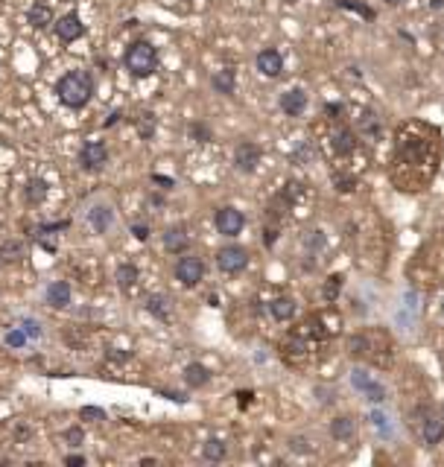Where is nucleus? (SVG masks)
Returning a JSON list of instances; mask_svg holds the SVG:
<instances>
[{
	"label": "nucleus",
	"instance_id": "33",
	"mask_svg": "<svg viewBox=\"0 0 444 467\" xmlns=\"http://www.w3.org/2000/svg\"><path fill=\"white\" fill-rule=\"evenodd\" d=\"M333 3H336L339 9H351V12H356V15L374 21V9H368V6H363V3H354V0H333Z\"/></svg>",
	"mask_w": 444,
	"mask_h": 467
},
{
	"label": "nucleus",
	"instance_id": "43",
	"mask_svg": "<svg viewBox=\"0 0 444 467\" xmlns=\"http://www.w3.org/2000/svg\"><path fill=\"white\" fill-rule=\"evenodd\" d=\"M120 120H123V112H120V108H114V112H111V114L105 117L103 126H105V129H111V126H114V123H120Z\"/></svg>",
	"mask_w": 444,
	"mask_h": 467
},
{
	"label": "nucleus",
	"instance_id": "22",
	"mask_svg": "<svg viewBox=\"0 0 444 467\" xmlns=\"http://www.w3.org/2000/svg\"><path fill=\"white\" fill-rule=\"evenodd\" d=\"M138 278H141V272H138V266H132V263L117 266V272H114V280L123 292H132L134 287H138Z\"/></svg>",
	"mask_w": 444,
	"mask_h": 467
},
{
	"label": "nucleus",
	"instance_id": "46",
	"mask_svg": "<svg viewBox=\"0 0 444 467\" xmlns=\"http://www.w3.org/2000/svg\"><path fill=\"white\" fill-rule=\"evenodd\" d=\"M237 397H240V409H245V406L252 403V397H254V395H252V391H240Z\"/></svg>",
	"mask_w": 444,
	"mask_h": 467
},
{
	"label": "nucleus",
	"instance_id": "5",
	"mask_svg": "<svg viewBox=\"0 0 444 467\" xmlns=\"http://www.w3.org/2000/svg\"><path fill=\"white\" fill-rule=\"evenodd\" d=\"M108 164V146L103 141H88L79 149V167L82 173H103Z\"/></svg>",
	"mask_w": 444,
	"mask_h": 467
},
{
	"label": "nucleus",
	"instance_id": "19",
	"mask_svg": "<svg viewBox=\"0 0 444 467\" xmlns=\"http://www.w3.org/2000/svg\"><path fill=\"white\" fill-rule=\"evenodd\" d=\"M330 141H333V152H336V155H351L356 149V138H354V132L348 126H336V129H333Z\"/></svg>",
	"mask_w": 444,
	"mask_h": 467
},
{
	"label": "nucleus",
	"instance_id": "20",
	"mask_svg": "<svg viewBox=\"0 0 444 467\" xmlns=\"http://www.w3.org/2000/svg\"><path fill=\"white\" fill-rule=\"evenodd\" d=\"M211 88L216 94H222V96H234V91H237V73H234L231 68L216 70L211 76Z\"/></svg>",
	"mask_w": 444,
	"mask_h": 467
},
{
	"label": "nucleus",
	"instance_id": "27",
	"mask_svg": "<svg viewBox=\"0 0 444 467\" xmlns=\"http://www.w3.org/2000/svg\"><path fill=\"white\" fill-rule=\"evenodd\" d=\"M225 453H228V447H225V441L222 438H208L202 444V459L205 461H222L225 459Z\"/></svg>",
	"mask_w": 444,
	"mask_h": 467
},
{
	"label": "nucleus",
	"instance_id": "13",
	"mask_svg": "<svg viewBox=\"0 0 444 467\" xmlns=\"http://www.w3.org/2000/svg\"><path fill=\"white\" fill-rule=\"evenodd\" d=\"M44 301H47V307H53V310H68L73 301L70 284L68 280H53V284L44 289Z\"/></svg>",
	"mask_w": 444,
	"mask_h": 467
},
{
	"label": "nucleus",
	"instance_id": "14",
	"mask_svg": "<svg viewBox=\"0 0 444 467\" xmlns=\"http://www.w3.org/2000/svg\"><path fill=\"white\" fill-rule=\"evenodd\" d=\"M27 23L32 30H47L56 23V12L50 3H44V0H35V3L27 9Z\"/></svg>",
	"mask_w": 444,
	"mask_h": 467
},
{
	"label": "nucleus",
	"instance_id": "40",
	"mask_svg": "<svg viewBox=\"0 0 444 467\" xmlns=\"http://www.w3.org/2000/svg\"><path fill=\"white\" fill-rule=\"evenodd\" d=\"M132 234H134V240L146 242V240H150V225H141V222H134V225H132Z\"/></svg>",
	"mask_w": 444,
	"mask_h": 467
},
{
	"label": "nucleus",
	"instance_id": "18",
	"mask_svg": "<svg viewBox=\"0 0 444 467\" xmlns=\"http://www.w3.org/2000/svg\"><path fill=\"white\" fill-rule=\"evenodd\" d=\"M330 438L333 441H354L356 438V421L354 415H336L330 421Z\"/></svg>",
	"mask_w": 444,
	"mask_h": 467
},
{
	"label": "nucleus",
	"instance_id": "23",
	"mask_svg": "<svg viewBox=\"0 0 444 467\" xmlns=\"http://www.w3.org/2000/svg\"><path fill=\"white\" fill-rule=\"evenodd\" d=\"M27 257V249H23L21 240H3L0 242V263H21Z\"/></svg>",
	"mask_w": 444,
	"mask_h": 467
},
{
	"label": "nucleus",
	"instance_id": "37",
	"mask_svg": "<svg viewBox=\"0 0 444 467\" xmlns=\"http://www.w3.org/2000/svg\"><path fill=\"white\" fill-rule=\"evenodd\" d=\"M79 417H85V421H105V412L100 406H82Z\"/></svg>",
	"mask_w": 444,
	"mask_h": 467
},
{
	"label": "nucleus",
	"instance_id": "47",
	"mask_svg": "<svg viewBox=\"0 0 444 467\" xmlns=\"http://www.w3.org/2000/svg\"><path fill=\"white\" fill-rule=\"evenodd\" d=\"M430 9H433V12H438V9H444V0H430Z\"/></svg>",
	"mask_w": 444,
	"mask_h": 467
},
{
	"label": "nucleus",
	"instance_id": "17",
	"mask_svg": "<svg viewBox=\"0 0 444 467\" xmlns=\"http://www.w3.org/2000/svg\"><path fill=\"white\" fill-rule=\"evenodd\" d=\"M50 196V181L47 178H30L27 184H23V202H27L30 207H39V205H44V199Z\"/></svg>",
	"mask_w": 444,
	"mask_h": 467
},
{
	"label": "nucleus",
	"instance_id": "12",
	"mask_svg": "<svg viewBox=\"0 0 444 467\" xmlns=\"http://www.w3.org/2000/svg\"><path fill=\"white\" fill-rule=\"evenodd\" d=\"M254 65H257V70H261L266 79H278L281 73H283V56L275 50V47H266V50L257 53Z\"/></svg>",
	"mask_w": 444,
	"mask_h": 467
},
{
	"label": "nucleus",
	"instance_id": "8",
	"mask_svg": "<svg viewBox=\"0 0 444 467\" xmlns=\"http://www.w3.org/2000/svg\"><path fill=\"white\" fill-rule=\"evenodd\" d=\"M202 278H205V263L199 260V257L184 254L176 263V280L181 287H196V284H202Z\"/></svg>",
	"mask_w": 444,
	"mask_h": 467
},
{
	"label": "nucleus",
	"instance_id": "6",
	"mask_svg": "<svg viewBox=\"0 0 444 467\" xmlns=\"http://www.w3.org/2000/svg\"><path fill=\"white\" fill-rule=\"evenodd\" d=\"M216 266L225 275H240L245 266H249V251L243 245H222L216 251Z\"/></svg>",
	"mask_w": 444,
	"mask_h": 467
},
{
	"label": "nucleus",
	"instance_id": "4",
	"mask_svg": "<svg viewBox=\"0 0 444 467\" xmlns=\"http://www.w3.org/2000/svg\"><path fill=\"white\" fill-rule=\"evenodd\" d=\"M114 219H117L114 205H111L108 199H97L85 207V222H88V228L94 234H108L111 228H114Z\"/></svg>",
	"mask_w": 444,
	"mask_h": 467
},
{
	"label": "nucleus",
	"instance_id": "31",
	"mask_svg": "<svg viewBox=\"0 0 444 467\" xmlns=\"http://www.w3.org/2000/svg\"><path fill=\"white\" fill-rule=\"evenodd\" d=\"M68 228H70V219H61V222H50V225H35L30 237L41 240L44 234H56V231H68Z\"/></svg>",
	"mask_w": 444,
	"mask_h": 467
},
{
	"label": "nucleus",
	"instance_id": "15",
	"mask_svg": "<svg viewBox=\"0 0 444 467\" xmlns=\"http://www.w3.org/2000/svg\"><path fill=\"white\" fill-rule=\"evenodd\" d=\"M421 438H424V444H427V447L441 444V438H444V421H441V417H438L436 412H430V409H424Z\"/></svg>",
	"mask_w": 444,
	"mask_h": 467
},
{
	"label": "nucleus",
	"instance_id": "39",
	"mask_svg": "<svg viewBox=\"0 0 444 467\" xmlns=\"http://www.w3.org/2000/svg\"><path fill=\"white\" fill-rule=\"evenodd\" d=\"M342 284V278L339 275H333L327 278V287H325V298H336V287Z\"/></svg>",
	"mask_w": 444,
	"mask_h": 467
},
{
	"label": "nucleus",
	"instance_id": "49",
	"mask_svg": "<svg viewBox=\"0 0 444 467\" xmlns=\"http://www.w3.org/2000/svg\"><path fill=\"white\" fill-rule=\"evenodd\" d=\"M441 313H444V301H441Z\"/></svg>",
	"mask_w": 444,
	"mask_h": 467
},
{
	"label": "nucleus",
	"instance_id": "7",
	"mask_svg": "<svg viewBox=\"0 0 444 467\" xmlns=\"http://www.w3.org/2000/svg\"><path fill=\"white\" fill-rule=\"evenodd\" d=\"M53 32H56V39L61 44H73V41H79L85 35V23H82V18L77 15V12H68V15L56 18Z\"/></svg>",
	"mask_w": 444,
	"mask_h": 467
},
{
	"label": "nucleus",
	"instance_id": "50",
	"mask_svg": "<svg viewBox=\"0 0 444 467\" xmlns=\"http://www.w3.org/2000/svg\"><path fill=\"white\" fill-rule=\"evenodd\" d=\"M287 3H295V0H287Z\"/></svg>",
	"mask_w": 444,
	"mask_h": 467
},
{
	"label": "nucleus",
	"instance_id": "32",
	"mask_svg": "<svg viewBox=\"0 0 444 467\" xmlns=\"http://www.w3.org/2000/svg\"><path fill=\"white\" fill-rule=\"evenodd\" d=\"M188 134H190V141H196V143H208V141H211V129H208L205 123H199V120L190 123Z\"/></svg>",
	"mask_w": 444,
	"mask_h": 467
},
{
	"label": "nucleus",
	"instance_id": "10",
	"mask_svg": "<svg viewBox=\"0 0 444 467\" xmlns=\"http://www.w3.org/2000/svg\"><path fill=\"white\" fill-rule=\"evenodd\" d=\"M261 146L254 141H243L237 143V149H234V164H237L240 173H254L257 164H261Z\"/></svg>",
	"mask_w": 444,
	"mask_h": 467
},
{
	"label": "nucleus",
	"instance_id": "29",
	"mask_svg": "<svg viewBox=\"0 0 444 467\" xmlns=\"http://www.w3.org/2000/svg\"><path fill=\"white\" fill-rule=\"evenodd\" d=\"M3 345H6V348H15V351H18V348H27V345H30L27 330H23L21 324H18V327H9L6 336H3Z\"/></svg>",
	"mask_w": 444,
	"mask_h": 467
},
{
	"label": "nucleus",
	"instance_id": "44",
	"mask_svg": "<svg viewBox=\"0 0 444 467\" xmlns=\"http://www.w3.org/2000/svg\"><path fill=\"white\" fill-rule=\"evenodd\" d=\"M275 240H278V231H275V228H266V237H263L266 249H272V245H275Z\"/></svg>",
	"mask_w": 444,
	"mask_h": 467
},
{
	"label": "nucleus",
	"instance_id": "3",
	"mask_svg": "<svg viewBox=\"0 0 444 467\" xmlns=\"http://www.w3.org/2000/svg\"><path fill=\"white\" fill-rule=\"evenodd\" d=\"M123 68H126L129 76H134V79L152 76V73L158 70V50H155V44L146 41V39L132 41L126 47V53H123Z\"/></svg>",
	"mask_w": 444,
	"mask_h": 467
},
{
	"label": "nucleus",
	"instance_id": "30",
	"mask_svg": "<svg viewBox=\"0 0 444 467\" xmlns=\"http://www.w3.org/2000/svg\"><path fill=\"white\" fill-rule=\"evenodd\" d=\"M372 383H374V377L368 374V371H363V368H354V371H351V386L360 391V395H363V391L372 386Z\"/></svg>",
	"mask_w": 444,
	"mask_h": 467
},
{
	"label": "nucleus",
	"instance_id": "38",
	"mask_svg": "<svg viewBox=\"0 0 444 467\" xmlns=\"http://www.w3.org/2000/svg\"><path fill=\"white\" fill-rule=\"evenodd\" d=\"M333 184H336V190H339V193H351L356 181H354L351 176H333Z\"/></svg>",
	"mask_w": 444,
	"mask_h": 467
},
{
	"label": "nucleus",
	"instance_id": "35",
	"mask_svg": "<svg viewBox=\"0 0 444 467\" xmlns=\"http://www.w3.org/2000/svg\"><path fill=\"white\" fill-rule=\"evenodd\" d=\"M304 242H307V251H319L325 245V231H310Z\"/></svg>",
	"mask_w": 444,
	"mask_h": 467
},
{
	"label": "nucleus",
	"instance_id": "2",
	"mask_svg": "<svg viewBox=\"0 0 444 467\" xmlns=\"http://www.w3.org/2000/svg\"><path fill=\"white\" fill-rule=\"evenodd\" d=\"M56 96H59L61 105L73 108V112L85 108L91 103V96H94L91 70H68V73H61L59 82H56Z\"/></svg>",
	"mask_w": 444,
	"mask_h": 467
},
{
	"label": "nucleus",
	"instance_id": "16",
	"mask_svg": "<svg viewBox=\"0 0 444 467\" xmlns=\"http://www.w3.org/2000/svg\"><path fill=\"white\" fill-rule=\"evenodd\" d=\"M190 249V234L184 225H172L164 231V251L170 254H184Z\"/></svg>",
	"mask_w": 444,
	"mask_h": 467
},
{
	"label": "nucleus",
	"instance_id": "1",
	"mask_svg": "<svg viewBox=\"0 0 444 467\" xmlns=\"http://www.w3.org/2000/svg\"><path fill=\"white\" fill-rule=\"evenodd\" d=\"M436 169H438V132L427 126L424 138H406V132L401 126L392 181L398 184L403 193H418L430 184V178L436 176Z\"/></svg>",
	"mask_w": 444,
	"mask_h": 467
},
{
	"label": "nucleus",
	"instance_id": "48",
	"mask_svg": "<svg viewBox=\"0 0 444 467\" xmlns=\"http://www.w3.org/2000/svg\"><path fill=\"white\" fill-rule=\"evenodd\" d=\"M383 3H386V6H401L403 0H383Z\"/></svg>",
	"mask_w": 444,
	"mask_h": 467
},
{
	"label": "nucleus",
	"instance_id": "24",
	"mask_svg": "<svg viewBox=\"0 0 444 467\" xmlns=\"http://www.w3.org/2000/svg\"><path fill=\"white\" fill-rule=\"evenodd\" d=\"M146 313L150 315H155L158 322H167L170 318V313H172V307H170V298L167 295H150V298H146Z\"/></svg>",
	"mask_w": 444,
	"mask_h": 467
},
{
	"label": "nucleus",
	"instance_id": "36",
	"mask_svg": "<svg viewBox=\"0 0 444 467\" xmlns=\"http://www.w3.org/2000/svg\"><path fill=\"white\" fill-rule=\"evenodd\" d=\"M65 441L70 447H79L82 441H85V433H82V426H70V429H65Z\"/></svg>",
	"mask_w": 444,
	"mask_h": 467
},
{
	"label": "nucleus",
	"instance_id": "25",
	"mask_svg": "<svg viewBox=\"0 0 444 467\" xmlns=\"http://www.w3.org/2000/svg\"><path fill=\"white\" fill-rule=\"evenodd\" d=\"M269 313H272V318H278V322H290V318L295 315V301L287 298V295H281V298H275L272 304H269Z\"/></svg>",
	"mask_w": 444,
	"mask_h": 467
},
{
	"label": "nucleus",
	"instance_id": "9",
	"mask_svg": "<svg viewBox=\"0 0 444 467\" xmlns=\"http://www.w3.org/2000/svg\"><path fill=\"white\" fill-rule=\"evenodd\" d=\"M214 225H216V231L222 234V237H237V234L243 231V225H245V216L237 211V207L225 205V207H219V211L214 214Z\"/></svg>",
	"mask_w": 444,
	"mask_h": 467
},
{
	"label": "nucleus",
	"instance_id": "41",
	"mask_svg": "<svg viewBox=\"0 0 444 467\" xmlns=\"http://www.w3.org/2000/svg\"><path fill=\"white\" fill-rule=\"evenodd\" d=\"M65 464L68 467H85V464H88V459L79 456V453H70V456H65Z\"/></svg>",
	"mask_w": 444,
	"mask_h": 467
},
{
	"label": "nucleus",
	"instance_id": "45",
	"mask_svg": "<svg viewBox=\"0 0 444 467\" xmlns=\"http://www.w3.org/2000/svg\"><path fill=\"white\" fill-rule=\"evenodd\" d=\"M152 181H155V184H161L164 190H170L172 184H176V181H172V178H167V176H152Z\"/></svg>",
	"mask_w": 444,
	"mask_h": 467
},
{
	"label": "nucleus",
	"instance_id": "11",
	"mask_svg": "<svg viewBox=\"0 0 444 467\" xmlns=\"http://www.w3.org/2000/svg\"><path fill=\"white\" fill-rule=\"evenodd\" d=\"M307 91L304 88H287L281 94V100H278V105H281V112L287 114V117H301L304 112H307Z\"/></svg>",
	"mask_w": 444,
	"mask_h": 467
},
{
	"label": "nucleus",
	"instance_id": "42",
	"mask_svg": "<svg viewBox=\"0 0 444 467\" xmlns=\"http://www.w3.org/2000/svg\"><path fill=\"white\" fill-rule=\"evenodd\" d=\"M290 450H292V453H295V450H299V453H307L310 447H307V438H290Z\"/></svg>",
	"mask_w": 444,
	"mask_h": 467
},
{
	"label": "nucleus",
	"instance_id": "21",
	"mask_svg": "<svg viewBox=\"0 0 444 467\" xmlns=\"http://www.w3.org/2000/svg\"><path fill=\"white\" fill-rule=\"evenodd\" d=\"M184 383H188L190 388H202L211 383V371L202 365V362H190L188 368H184Z\"/></svg>",
	"mask_w": 444,
	"mask_h": 467
},
{
	"label": "nucleus",
	"instance_id": "28",
	"mask_svg": "<svg viewBox=\"0 0 444 467\" xmlns=\"http://www.w3.org/2000/svg\"><path fill=\"white\" fill-rule=\"evenodd\" d=\"M134 129H138L141 141H152L155 138V129H158V120L152 112H141V117L134 120Z\"/></svg>",
	"mask_w": 444,
	"mask_h": 467
},
{
	"label": "nucleus",
	"instance_id": "34",
	"mask_svg": "<svg viewBox=\"0 0 444 467\" xmlns=\"http://www.w3.org/2000/svg\"><path fill=\"white\" fill-rule=\"evenodd\" d=\"M21 327L27 330V336H30V339H41V336H44V327H41L39 318H30V315H27V318H21Z\"/></svg>",
	"mask_w": 444,
	"mask_h": 467
},
{
	"label": "nucleus",
	"instance_id": "26",
	"mask_svg": "<svg viewBox=\"0 0 444 467\" xmlns=\"http://www.w3.org/2000/svg\"><path fill=\"white\" fill-rule=\"evenodd\" d=\"M368 421H372V426L380 433V438H392V435H394L392 415H386L383 409H372V412H368Z\"/></svg>",
	"mask_w": 444,
	"mask_h": 467
}]
</instances>
